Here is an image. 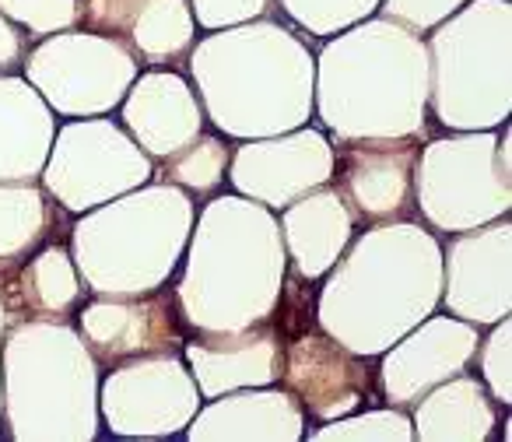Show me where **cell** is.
I'll use <instances>...</instances> for the list:
<instances>
[{
	"label": "cell",
	"instance_id": "5b68a950",
	"mask_svg": "<svg viewBox=\"0 0 512 442\" xmlns=\"http://www.w3.org/2000/svg\"><path fill=\"white\" fill-rule=\"evenodd\" d=\"M155 0H85L88 25L106 32H134L141 15Z\"/></svg>",
	"mask_w": 512,
	"mask_h": 442
},
{
	"label": "cell",
	"instance_id": "8992f818",
	"mask_svg": "<svg viewBox=\"0 0 512 442\" xmlns=\"http://www.w3.org/2000/svg\"><path fill=\"white\" fill-rule=\"evenodd\" d=\"M484 369H488V379H491V386H495V397L502 400V404H509L512 400L509 397V323H502V327L495 330V337H491Z\"/></svg>",
	"mask_w": 512,
	"mask_h": 442
},
{
	"label": "cell",
	"instance_id": "7a4b0ae2",
	"mask_svg": "<svg viewBox=\"0 0 512 442\" xmlns=\"http://www.w3.org/2000/svg\"><path fill=\"white\" fill-rule=\"evenodd\" d=\"M81 330L95 355L102 358H123L134 351H165L183 344L176 309L165 295L148 302H95L81 313Z\"/></svg>",
	"mask_w": 512,
	"mask_h": 442
},
{
	"label": "cell",
	"instance_id": "52a82bcc",
	"mask_svg": "<svg viewBox=\"0 0 512 442\" xmlns=\"http://www.w3.org/2000/svg\"><path fill=\"white\" fill-rule=\"evenodd\" d=\"M18 60H22V43H18V32L11 29L4 18H0V67H4V71H11V67H18Z\"/></svg>",
	"mask_w": 512,
	"mask_h": 442
},
{
	"label": "cell",
	"instance_id": "6da1fadb",
	"mask_svg": "<svg viewBox=\"0 0 512 442\" xmlns=\"http://www.w3.org/2000/svg\"><path fill=\"white\" fill-rule=\"evenodd\" d=\"M418 148L411 141L337 144L334 176L348 200L369 218L400 214L411 204V169Z\"/></svg>",
	"mask_w": 512,
	"mask_h": 442
},
{
	"label": "cell",
	"instance_id": "3957f363",
	"mask_svg": "<svg viewBox=\"0 0 512 442\" xmlns=\"http://www.w3.org/2000/svg\"><path fill=\"white\" fill-rule=\"evenodd\" d=\"M288 386L309 404V411L330 418L355 407L369 393L365 369L351 362L337 344H330L320 334H306L288 351ZM369 400H376L369 393Z\"/></svg>",
	"mask_w": 512,
	"mask_h": 442
},
{
	"label": "cell",
	"instance_id": "277c9868",
	"mask_svg": "<svg viewBox=\"0 0 512 442\" xmlns=\"http://www.w3.org/2000/svg\"><path fill=\"white\" fill-rule=\"evenodd\" d=\"M221 169H225V144L204 137V141L193 144V151H186L183 158L169 165V176L190 186H207L221 176Z\"/></svg>",
	"mask_w": 512,
	"mask_h": 442
}]
</instances>
